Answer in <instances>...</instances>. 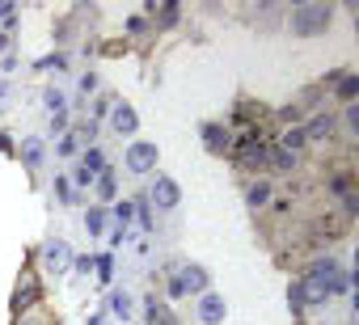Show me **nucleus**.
<instances>
[{
  "label": "nucleus",
  "mask_w": 359,
  "mask_h": 325,
  "mask_svg": "<svg viewBox=\"0 0 359 325\" xmlns=\"http://www.w3.org/2000/svg\"><path fill=\"white\" fill-rule=\"evenodd\" d=\"M346 270L338 266V262H317V266H309L304 270V279L296 283L300 287V296H304V304H321L325 296H334V291H346Z\"/></svg>",
  "instance_id": "f257e3e1"
},
{
  "label": "nucleus",
  "mask_w": 359,
  "mask_h": 325,
  "mask_svg": "<svg viewBox=\"0 0 359 325\" xmlns=\"http://www.w3.org/2000/svg\"><path fill=\"white\" fill-rule=\"evenodd\" d=\"M330 26V5H296L292 9V34L300 39H313Z\"/></svg>",
  "instance_id": "f03ea898"
},
{
  "label": "nucleus",
  "mask_w": 359,
  "mask_h": 325,
  "mask_svg": "<svg viewBox=\"0 0 359 325\" xmlns=\"http://www.w3.org/2000/svg\"><path fill=\"white\" fill-rule=\"evenodd\" d=\"M233 156H237L241 170H266V144L258 139V131H245V135L237 139Z\"/></svg>",
  "instance_id": "7ed1b4c3"
},
{
  "label": "nucleus",
  "mask_w": 359,
  "mask_h": 325,
  "mask_svg": "<svg viewBox=\"0 0 359 325\" xmlns=\"http://www.w3.org/2000/svg\"><path fill=\"white\" fill-rule=\"evenodd\" d=\"M208 287V270L203 266H182V275L169 279V296H187V291H203Z\"/></svg>",
  "instance_id": "20e7f679"
},
{
  "label": "nucleus",
  "mask_w": 359,
  "mask_h": 325,
  "mask_svg": "<svg viewBox=\"0 0 359 325\" xmlns=\"http://www.w3.org/2000/svg\"><path fill=\"white\" fill-rule=\"evenodd\" d=\"M127 170H131V174L156 170V144H131V148H127Z\"/></svg>",
  "instance_id": "39448f33"
},
{
  "label": "nucleus",
  "mask_w": 359,
  "mask_h": 325,
  "mask_svg": "<svg viewBox=\"0 0 359 325\" xmlns=\"http://www.w3.org/2000/svg\"><path fill=\"white\" fill-rule=\"evenodd\" d=\"M203 144H208L212 152H229V148H233V135H229V127L208 123V127H203Z\"/></svg>",
  "instance_id": "423d86ee"
},
{
  "label": "nucleus",
  "mask_w": 359,
  "mask_h": 325,
  "mask_svg": "<svg viewBox=\"0 0 359 325\" xmlns=\"http://www.w3.org/2000/svg\"><path fill=\"white\" fill-rule=\"evenodd\" d=\"M102 170H106L102 152H97V148H89V152H85V160H81V170H76V182H93Z\"/></svg>",
  "instance_id": "0eeeda50"
},
{
  "label": "nucleus",
  "mask_w": 359,
  "mask_h": 325,
  "mask_svg": "<svg viewBox=\"0 0 359 325\" xmlns=\"http://www.w3.org/2000/svg\"><path fill=\"white\" fill-rule=\"evenodd\" d=\"M110 127H114L118 135H135L140 118H135V110H131V106H114V114H110Z\"/></svg>",
  "instance_id": "6e6552de"
},
{
  "label": "nucleus",
  "mask_w": 359,
  "mask_h": 325,
  "mask_svg": "<svg viewBox=\"0 0 359 325\" xmlns=\"http://www.w3.org/2000/svg\"><path fill=\"white\" fill-rule=\"evenodd\" d=\"M152 199H156V207H161V212H173V207H177V186H173L169 178H156Z\"/></svg>",
  "instance_id": "1a4fd4ad"
},
{
  "label": "nucleus",
  "mask_w": 359,
  "mask_h": 325,
  "mask_svg": "<svg viewBox=\"0 0 359 325\" xmlns=\"http://www.w3.org/2000/svg\"><path fill=\"white\" fill-rule=\"evenodd\" d=\"M34 300H39V287H34V279L26 275V283H18V296H13V308H18V312H30V308H34Z\"/></svg>",
  "instance_id": "9d476101"
},
{
  "label": "nucleus",
  "mask_w": 359,
  "mask_h": 325,
  "mask_svg": "<svg viewBox=\"0 0 359 325\" xmlns=\"http://www.w3.org/2000/svg\"><path fill=\"white\" fill-rule=\"evenodd\" d=\"M266 165H271L275 174H292L296 156H292V152H283V148H266Z\"/></svg>",
  "instance_id": "9b49d317"
},
{
  "label": "nucleus",
  "mask_w": 359,
  "mask_h": 325,
  "mask_svg": "<svg viewBox=\"0 0 359 325\" xmlns=\"http://www.w3.org/2000/svg\"><path fill=\"white\" fill-rule=\"evenodd\" d=\"M199 317H203L208 325L224 321V300H220V296H203V304H199Z\"/></svg>",
  "instance_id": "f8f14e48"
},
{
  "label": "nucleus",
  "mask_w": 359,
  "mask_h": 325,
  "mask_svg": "<svg viewBox=\"0 0 359 325\" xmlns=\"http://www.w3.org/2000/svg\"><path fill=\"white\" fill-rule=\"evenodd\" d=\"M43 258H47V266L60 275V270L72 262V249H68V245H47V254H43Z\"/></svg>",
  "instance_id": "ddd939ff"
},
{
  "label": "nucleus",
  "mask_w": 359,
  "mask_h": 325,
  "mask_svg": "<svg viewBox=\"0 0 359 325\" xmlns=\"http://www.w3.org/2000/svg\"><path fill=\"white\" fill-rule=\"evenodd\" d=\"M330 131H334V118H330V114H325V118H313V123L304 127V135H309V139H325Z\"/></svg>",
  "instance_id": "4468645a"
},
{
  "label": "nucleus",
  "mask_w": 359,
  "mask_h": 325,
  "mask_svg": "<svg viewBox=\"0 0 359 325\" xmlns=\"http://www.w3.org/2000/svg\"><path fill=\"white\" fill-rule=\"evenodd\" d=\"M110 312H114V317H123V321H127V317H131V312H135V308H131V296H127V291H114V296H110Z\"/></svg>",
  "instance_id": "2eb2a0df"
},
{
  "label": "nucleus",
  "mask_w": 359,
  "mask_h": 325,
  "mask_svg": "<svg viewBox=\"0 0 359 325\" xmlns=\"http://www.w3.org/2000/svg\"><path fill=\"white\" fill-rule=\"evenodd\" d=\"M304 139H309V135H304V127L283 131V152H292V156H296V148H304Z\"/></svg>",
  "instance_id": "dca6fc26"
},
{
  "label": "nucleus",
  "mask_w": 359,
  "mask_h": 325,
  "mask_svg": "<svg viewBox=\"0 0 359 325\" xmlns=\"http://www.w3.org/2000/svg\"><path fill=\"white\" fill-rule=\"evenodd\" d=\"M359 93V81L355 76H338V102H346L351 106V97Z\"/></svg>",
  "instance_id": "f3484780"
},
{
  "label": "nucleus",
  "mask_w": 359,
  "mask_h": 325,
  "mask_svg": "<svg viewBox=\"0 0 359 325\" xmlns=\"http://www.w3.org/2000/svg\"><path fill=\"white\" fill-rule=\"evenodd\" d=\"M245 199H250V207H262V203L271 199V186H266V182H258V186H250V191H245Z\"/></svg>",
  "instance_id": "a211bd4d"
},
{
  "label": "nucleus",
  "mask_w": 359,
  "mask_h": 325,
  "mask_svg": "<svg viewBox=\"0 0 359 325\" xmlns=\"http://www.w3.org/2000/svg\"><path fill=\"white\" fill-rule=\"evenodd\" d=\"M22 152H26L30 165H43V144H39V139H26V144H22Z\"/></svg>",
  "instance_id": "6ab92c4d"
},
{
  "label": "nucleus",
  "mask_w": 359,
  "mask_h": 325,
  "mask_svg": "<svg viewBox=\"0 0 359 325\" xmlns=\"http://www.w3.org/2000/svg\"><path fill=\"white\" fill-rule=\"evenodd\" d=\"M64 106H68V97H64L60 89H47V110H51V114H64Z\"/></svg>",
  "instance_id": "aec40b11"
},
{
  "label": "nucleus",
  "mask_w": 359,
  "mask_h": 325,
  "mask_svg": "<svg viewBox=\"0 0 359 325\" xmlns=\"http://www.w3.org/2000/svg\"><path fill=\"white\" fill-rule=\"evenodd\" d=\"M64 64H68V55H47V60H39V68H43V72H60Z\"/></svg>",
  "instance_id": "412c9836"
},
{
  "label": "nucleus",
  "mask_w": 359,
  "mask_h": 325,
  "mask_svg": "<svg viewBox=\"0 0 359 325\" xmlns=\"http://www.w3.org/2000/svg\"><path fill=\"white\" fill-rule=\"evenodd\" d=\"M97 195H102V199H114V174H102V178H97Z\"/></svg>",
  "instance_id": "4be33fe9"
},
{
  "label": "nucleus",
  "mask_w": 359,
  "mask_h": 325,
  "mask_svg": "<svg viewBox=\"0 0 359 325\" xmlns=\"http://www.w3.org/2000/svg\"><path fill=\"white\" fill-rule=\"evenodd\" d=\"M85 228H89V233H102V228H106V212H89V216H85Z\"/></svg>",
  "instance_id": "5701e85b"
},
{
  "label": "nucleus",
  "mask_w": 359,
  "mask_h": 325,
  "mask_svg": "<svg viewBox=\"0 0 359 325\" xmlns=\"http://www.w3.org/2000/svg\"><path fill=\"white\" fill-rule=\"evenodd\" d=\"M55 195H60L64 203H72V182H68V178H55Z\"/></svg>",
  "instance_id": "b1692460"
},
{
  "label": "nucleus",
  "mask_w": 359,
  "mask_h": 325,
  "mask_svg": "<svg viewBox=\"0 0 359 325\" xmlns=\"http://www.w3.org/2000/svg\"><path fill=\"white\" fill-rule=\"evenodd\" d=\"M131 216H135V207H131V203H118V207H114V220H118V228H123Z\"/></svg>",
  "instance_id": "393cba45"
},
{
  "label": "nucleus",
  "mask_w": 359,
  "mask_h": 325,
  "mask_svg": "<svg viewBox=\"0 0 359 325\" xmlns=\"http://www.w3.org/2000/svg\"><path fill=\"white\" fill-rule=\"evenodd\" d=\"M346 131H359V110H355V102L346 106Z\"/></svg>",
  "instance_id": "a878e982"
},
{
  "label": "nucleus",
  "mask_w": 359,
  "mask_h": 325,
  "mask_svg": "<svg viewBox=\"0 0 359 325\" xmlns=\"http://www.w3.org/2000/svg\"><path fill=\"white\" fill-rule=\"evenodd\" d=\"M110 266H114V262H110V258L102 254V258H97V275H102V279H110Z\"/></svg>",
  "instance_id": "bb28decb"
},
{
  "label": "nucleus",
  "mask_w": 359,
  "mask_h": 325,
  "mask_svg": "<svg viewBox=\"0 0 359 325\" xmlns=\"http://www.w3.org/2000/svg\"><path fill=\"white\" fill-rule=\"evenodd\" d=\"M81 89H85V93H93V89H97V76H93V72H89V76H81Z\"/></svg>",
  "instance_id": "cd10ccee"
},
{
  "label": "nucleus",
  "mask_w": 359,
  "mask_h": 325,
  "mask_svg": "<svg viewBox=\"0 0 359 325\" xmlns=\"http://www.w3.org/2000/svg\"><path fill=\"white\" fill-rule=\"evenodd\" d=\"M0 51H9V34H0Z\"/></svg>",
  "instance_id": "c85d7f7f"
},
{
  "label": "nucleus",
  "mask_w": 359,
  "mask_h": 325,
  "mask_svg": "<svg viewBox=\"0 0 359 325\" xmlns=\"http://www.w3.org/2000/svg\"><path fill=\"white\" fill-rule=\"evenodd\" d=\"M22 325H47V321H34V317H26V321H22Z\"/></svg>",
  "instance_id": "c756f323"
}]
</instances>
